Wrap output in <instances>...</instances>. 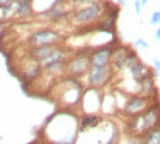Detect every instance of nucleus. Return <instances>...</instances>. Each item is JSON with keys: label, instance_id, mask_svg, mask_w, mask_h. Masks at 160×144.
<instances>
[{"label": "nucleus", "instance_id": "nucleus-1", "mask_svg": "<svg viewBox=\"0 0 160 144\" xmlns=\"http://www.w3.org/2000/svg\"><path fill=\"white\" fill-rule=\"evenodd\" d=\"M158 125H160V106L158 102H155L152 106H148L142 112L133 115V119L128 123V133L131 136L146 135Z\"/></svg>", "mask_w": 160, "mask_h": 144}, {"label": "nucleus", "instance_id": "nucleus-2", "mask_svg": "<svg viewBox=\"0 0 160 144\" xmlns=\"http://www.w3.org/2000/svg\"><path fill=\"white\" fill-rule=\"evenodd\" d=\"M112 75H114V69L111 64L104 67H90V71L87 72V83L90 88L98 90L108 83Z\"/></svg>", "mask_w": 160, "mask_h": 144}, {"label": "nucleus", "instance_id": "nucleus-3", "mask_svg": "<svg viewBox=\"0 0 160 144\" xmlns=\"http://www.w3.org/2000/svg\"><path fill=\"white\" fill-rule=\"evenodd\" d=\"M59 32L53 31V29H40L35 31L31 37H29V45L35 47H51L55 45L56 42H59Z\"/></svg>", "mask_w": 160, "mask_h": 144}, {"label": "nucleus", "instance_id": "nucleus-4", "mask_svg": "<svg viewBox=\"0 0 160 144\" xmlns=\"http://www.w3.org/2000/svg\"><path fill=\"white\" fill-rule=\"evenodd\" d=\"M101 15H102L101 5L93 3V5H88V7H83V8L77 10L74 15H72V21H74L75 24L82 26V24H88V22L96 21Z\"/></svg>", "mask_w": 160, "mask_h": 144}, {"label": "nucleus", "instance_id": "nucleus-5", "mask_svg": "<svg viewBox=\"0 0 160 144\" xmlns=\"http://www.w3.org/2000/svg\"><path fill=\"white\" fill-rule=\"evenodd\" d=\"M66 69H68L69 75L74 78L82 77L83 74H87L90 71V56L80 53L77 56H74L68 64H66Z\"/></svg>", "mask_w": 160, "mask_h": 144}, {"label": "nucleus", "instance_id": "nucleus-6", "mask_svg": "<svg viewBox=\"0 0 160 144\" xmlns=\"http://www.w3.org/2000/svg\"><path fill=\"white\" fill-rule=\"evenodd\" d=\"M112 56V48L111 47H104L101 50H95L90 55V67H104L109 66V61Z\"/></svg>", "mask_w": 160, "mask_h": 144}, {"label": "nucleus", "instance_id": "nucleus-7", "mask_svg": "<svg viewBox=\"0 0 160 144\" xmlns=\"http://www.w3.org/2000/svg\"><path fill=\"white\" fill-rule=\"evenodd\" d=\"M149 106V98H144V96H131L127 104H125V107H123V112L127 115H136L139 112H142L146 107Z\"/></svg>", "mask_w": 160, "mask_h": 144}, {"label": "nucleus", "instance_id": "nucleus-8", "mask_svg": "<svg viewBox=\"0 0 160 144\" xmlns=\"http://www.w3.org/2000/svg\"><path fill=\"white\" fill-rule=\"evenodd\" d=\"M101 123V117L96 114H87L83 115V119L80 120L78 125V133H87L90 130H96Z\"/></svg>", "mask_w": 160, "mask_h": 144}, {"label": "nucleus", "instance_id": "nucleus-9", "mask_svg": "<svg viewBox=\"0 0 160 144\" xmlns=\"http://www.w3.org/2000/svg\"><path fill=\"white\" fill-rule=\"evenodd\" d=\"M56 48L58 47H55V45H51V47H35V48H32L29 51V55L37 62H45L53 53H55Z\"/></svg>", "mask_w": 160, "mask_h": 144}, {"label": "nucleus", "instance_id": "nucleus-10", "mask_svg": "<svg viewBox=\"0 0 160 144\" xmlns=\"http://www.w3.org/2000/svg\"><path fill=\"white\" fill-rule=\"evenodd\" d=\"M130 72H131V77L135 78L136 82H139V80H142V78H146V77H149V75H154L152 72H151V69L146 66L144 62H141L139 59L133 64V66L130 67Z\"/></svg>", "mask_w": 160, "mask_h": 144}, {"label": "nucleus", "instance_id": "nucleus-11", "mask_svg": "<svg viewBox=\"0 0 160 144\" xmlns=\"http://www.w3.org/2000/svg\"><path fill=\"white\" fill-rule=\"evenodd\" d=\"M139 85V91H141V95L144 98H149L152 93H155V82H154V75H149V77H146L142 78V80L138 82Z\"/></svg>", "mask_w": 160, "mask_h": 144}, {"label": "nucleus", "instance_id": "nucleus-12", "mask_svg": "<svg viewBox=\"0 0 160 144\" xmlns=\"http://www.w3.org/2000/svg\"><path fill=\"white\" fill-rule=\"evenodd\" d=\"M40 74H42V66H40L37 61H34V59L28 64V67L22 71V77L26 78V80H29V82H32L34 78H37Z\"/></svg>", "mask_w": 160, "mask_h": 144}, {"label": "nucleus", "instance_id": "nucleus-13", "mask_svg": "<svg viewBox=\"0 0 160 144\" xmlns=\"http://www.w3.org/2000/svg\"><path fill=\"white\" fill-rule=\"evenodd\" d=\"M142 144H160V125L152 128L142 138Z\"/></svg>", "mask_w": 160, "mask_h": 144}, {"label": "nucleus", "instance_id": "nucleus-14", "mask_svg": "<svg viewBox=\"0 0 160 144\" xmlns=\"http://www.w3.org/2000/svg\"><path fill=\"white\" fill-rule=\"evenodd\" d=\"M32 13L29 0H16V15L21 18H26Z\"/></svg>", "mask_w": 160, "mask_h": 144}, {"label": "nucleus", "instance_id": "nucleus-15", "mask_svg": "<svg viewBox=\"0 0 160 144\" xmlns=\"http://www.w3.org/2000/svg\"><path fill=\"white\" fill-rule=\"evenodd\" d=\"M47 15H48L51 19H59L61 16H64V15H66V11H64L61 7H58V8H53V10H50V11L47 13Z\"/></svg>", "mask_w": 160, "mask_h": 144}, {"label": "nucleus", "instance_id": "nucleus-16", "mask_svg": "<svg viewBox=\"0 0 160 144\" xmlns=\"http://www.w3.org/2000/svg\"><path fill=\"white\" fill-rule=\"evenodd\" d=\"M120 144H142V139L139 136H130V138H125Z\"/></svg>", "mask_w": 160, "mask_h": 144}, {"label": "nucleus", "instance_id": "nucleus-17", "mask_svg": "<svg viewBox=\"0 0 160 144\" xmlns=\"http://www.w3.org/2000/svg\"><path fill=\"white\" fill-rule=\"evenodd\" d=\"M149 24L151 26H158L160 24V10H157V11L152 13V16L149 19Z\"/></svg>", "mask_w": 160, "mask_h": 144}, {"label": "nucleus", "instance_id": "nucleus-18", "mask_svg": "<svg viewBox=\"0 0 160 144\" xmlns=\"http://www.w3.org/2000/svg\"><path fill=\"white\" fill-rule=\"evenodd\" d=\"M135 48H142V50H149V43L142 40V38H136L135 40Z\"/></svg>", "mask_w": 160, "mask_h": 144}, {"label": "nucleus", "instance_id": "nucleus-19", "mask_svg": "<svg viewBox=\"0 0 160 144\" xmlns=\"http://www.w3.org/2000/svg\"><path fill=\"white\" fill-rule=\"evenodd\" d=\"M152 62H154V67H155V74L160 75V59L154 56V58H152Z\"/></svg>", "mask_w": 160, "mask_h": 144}, {"label": "nucleus", "instance_id": "nucleus-20", "mask_svg": "<svg viewBox=\"0 0 160 144\" xmlns=\"http://www.w3.org/2000/svg\"><path fill=\"white\" fill-rule=\"evenodd\" d=\"M141 2H139V0H135V11H136V15L138 16H141Z\"/></svg>", "mask_w": 160, "mask_h": 144}, {"label": "nucleus", "instance_id": "nucleus-21", "mask_svg": "<svg viewBox=\"0 0 160 144\" xmlns=\"http://www.w3.org/2000/svg\"><path fill=\"white\" fill-rule=\"evenodd\" d=\"M154 38H155L157 42L160 40V27H157V31H155V37H154Z\"/></svg>", "mask_w": 160, "mask_h": 144}, {"label": "nucleus", "instance_id": "nucleus-22", "mask_svg": "<svg viewBox=\"0 0 160 144\" xmlns=\"http://www.w3.org/2000/svg\"><path fill=\"white\" fill-rule=\"evenodd\" d=\"M117 2H118V3H122V5H125V3H127V0H117Z\"/></svg>", "mask_w": 160, "mask_h": 144}, {"label": "nucleus", "instance_id": "nucleus-23", "mask_svg": "<svg viewBox=\"0 0 160 144\" xmlns=\"http://www.w3.org/2000/svg\"><path fill=\"white\" fill-rule=\"evenodd\" d=\"M75 2H80V0H75Z\"/></svg>", "mask_w": 160, "mask_h": 144}]
</instances>
